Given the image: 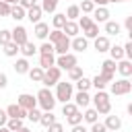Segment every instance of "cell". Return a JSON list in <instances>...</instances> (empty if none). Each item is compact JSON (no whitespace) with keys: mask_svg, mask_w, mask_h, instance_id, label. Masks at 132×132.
I'll return each mask as SVG.
<instances>
[{"mask_svg":"<svg viewBox=\"0 0 132 132\" xmlns=\"http://www.w3.org/2000/svg\"><path fill=\"white\" fill-rule=\"evenodd\" d=\"M91 101H93V105H95V109H97L99 116H109V111H111L109 93H105V91H97V93L91 97Z\"/></svg>","mask_w":132,"mask_h":132,"instance_id":"1","label":"cell"},{"mask_svg":"<svg viewBox=\"0 0 132 132\" xmlns=\"http://www.w3.org/2000/svg\"><path fill=\"white\" fill-rule=\"evenodd\" d=\"M35 97H37V107H41L43 111H54V107H56V97H54V93H52L47 87L39 89Z\"/></svg>","mask_w":132,"mask_h":132,"instance_id":"2","label":"cell"},{"mask_svg":"<svg viewBox=\"0 0 132 132\" xmlns=\"http://www.w3.org/2000/svg\"><path fill=\"white\" fill-rule=\"evenodd\" d=\"M54 97H56V101H60V103H68V101L74 97V93H72V82L60 80V82L56 85V93H54Z\"/></svg>","mask_w":132,"mask_h":132,"instance_id":"3","label":"cell"},{"mask_svg":"<svg viewBox=\"0 0 132 132\" xmlns=\"http://www.w3.org/2000/svg\"><path fill=\"white\" fill-rule=\"evenodd\" d=\"M60 76H62V70H60L58 66H52V68H47V70H45L41 85L50 89V87H54V85H58V82H60Z\"/></svg>","mask_w":132,"mask_h":132,"instance_id":"4","label":"cell"},{"mask_svg":"<svg viewBox=\"0 0 132 132\" xmlns=\"http://www.w3.org/2000/svg\"><path fill=\"white\" fill-rule=\"evenodd\" d=\"M56 66L60 68V70H70V68H74V66H78V60H76V56L74 54H64V56H58L56 58Z\"/></svg>","mask_w":132,"mask_h":132,"instance_id":"5","label":"cell"},{"mask_svg":"<svg viewBox=\"0 0 132 132\" xmlns=\"http://www.w3.org/2000/svg\"><path fill=\"white\" fill-rule=\"evenodd\" d=\"M116 70H118V62H116V60L107 58V60L101 62V76H103L107 82H113V74H116Z\"/></svg>","mask_w":132,"mask_h":132,"instance_id":"6","label":"cell"},{"mask_svg":"<svg viewBox=\"0 0 132 132\" xmlns=\"http://www.w3.org/2000/svg\"><path fill=\"white\" fill-rule=\"evenodd\" d=\"M109 91H111V95H126L132 91V82L128 78H120V80L109 85Z\"/></svg>","mask_w":132,"mask_h":132,"instance_id":"7","label":"cell"},{"mask_svg":"<svg viewBox=\"0 0 132 132\" xmlns=\"http://www.w3.org/2000/svg\"><path fill=\"white\" fill-rule=\"evenodd\" d=\"M10 35H12V41L21 47V45H25L27 41H29V35H27V29L23 27V25H16L12 31H10Z\"/></svg>","mask_w":132,"mask_h":132,"instance_id":"8","label":"cell"},{"mask_svg":"<svg viewBox=\"0 0 132 132\" xmlns=\"http://www.w3.org/2000/svg\"><path fill=\"white\" fill-rule=\"evenodd\" d=\"M16 103H19L25 111H29V109L37 107V97H35V95H29V93H21V95L16 97Z\"/></svg>","mask_w":132,"mask_h":132,"instance_id":"9","label":"cell"},{"mask_svg":"<svg viewBox=\"0 0 132 132\" xmlns=\"http://www.w3.org/2000/svg\"><path fill=\"white\" fill-rule=\"evenodd\" d=\"M91 16L95 19L97 25H99V23H107V21H109V10H107V6H95V10H93Z\"/></svg>","mask_w":132,"mask_h":132,"instance_id":"10","label":"cell"},{"mask_svg":"<svg viewBox=\"0 0 132 132\" xmlns=\"http://www.w3.org/2000/svg\"><path fill=\"white\" fill-rule=\"evenodd\" d=\"M68 50H70V37H68V35H64L60 41L54 43V54H58V56L68 54Z\"/></svg>","mask_w":132,"mask_h":132,"instance_id":"11","label":"cell"},{"mask_svg":"<svg viewBox=\"0 0 132 132\" xmlns=\"http://www.w3.org/2000/svg\"><path fill=\"white\" fill-rule=\"evenodd\" d=\"M74 99V103H76V107L80 109V107H89V103H91V95H89V91H76V95L72 97Z\"/></svg>","mask_w":132,"mask_h":132,"instance_id":"12","label":"cell"},{"mask_svg":"<svg viewBox=\"0 0 132 132\" xmlns=\"http://www.w3.org/2000/svg\"><path fill=\"white\" fill-rule=\"evenodd\" d=\"M70 47H72L74 52H85V50L89 47V39H87L85 35H82V37H80V35H76V37H72V39H70Z\"/></svg>","mask_w":132,"mask_h":132,"instance_id":"13","label":"cell"},{"mask_svg":"<svg viewBox=\"0 0 132 132\" xmlns=\"http://www.w3.org/2000/svg\"><path fill=\"white\" fill-rule=\"evenodd\" d=\"M93 41H95V50H97L99 54L109 52V47H111V41H109V37H107V35H99V37H95Z\"/></svg>","mask_w":132,"mask_h":132,"instance_id":"14","label":"cell"},{"mask_svg":"<svg viewBox=\"0 0 132 132\" xmlns=\"http://www.w3.org/2000/svg\"><path fill=\"white\" fill-rule=\"evenodd\" d=\"M6 113H8V118H19V120H25V118H27V111H25L19 103H10V105L6 107Z\"/></svg>","mask_w":132,"mask_h":132,"instance_id":"15","label":"cell"},{"mask_svg":"<svg viewBox=\"0 0 132 132\" xmlns=\"http://www.w3.org/2000/svg\"><path fill=\"white\" fill-rule=\"evenodd\" d=\"M33 33H35V37H37V39H45V37L50 35V25H47V23H43V21H39V23L33 27Z\"/></svg>","mask_w":132,"mask_h":132,"instance_id":"16","label":"cell"},{"mask_svg":"<svg viewBox=\"0 0 132 132\" xmlns=\"http://www.w3.org/2000/svg\"><path fill=\"white\" fill-rule=\"evenodd\" d=\"M12 68H14V72H16V74H27V72L31 70V64H29V60H27V58H19V60L12 64Z\"/></svg>","mask_w":132,"mask_h":132,"instance_id":"17","label":"cell"},{"mask_svg":"<svg viewBox=\"0 0 132 132\" xmlns=\"http://www.w3.org/2000/svg\"><path fill=\"white\" fill-rule=\"evenodd\" d=\"M41 14H43V10H41V6H39V4H35L33 8H29V10H27V19H29L33 25H37V23L41 21Z\"/></svg>","mask_w":132,"mask_h":132,"instance_id":"18","label":"cell"},{"mask_svg":"<svg viewBox=\"0 0 132 132\" xmlns=\"http://www.w3.org/2000/svg\"><path fill=\"white\" fill-rule=\"evenodd\" d=\"M103 124H105L107 130H113V132H118V130L122 128V120H120V116H107Z\"/></svg>","mask_w":132,"mask_h":132,"instance_id":"19","label":"cell"},{"mask_svg":"<svg viewBox=\"0 0 132 132\" xmlns=\"http://www.w3.org/2000/svg\"><path fill=\"white\" fill-rule=\"evenodd\" d=\"M118 72H120L124 78L132 76V62H130V60H126V58H124V60H120V62H118Z\"/></svg>","mask_w":132,"mask_h":132,"instance_id":"20","label":"cell"},{"mask_svg":"<svg viewBox=\"0 0 132 132\" xmlns=\"http://www.w3.org/2000/svg\"><path fill=\"white\" fill-rule=\"evenodd\" d=\"M62 31H64V35H68V37H76L78 31H80V27H78L76 21H66V25H64Z\"/></svg>","mask_w":132,"mask_h":132,"instance_id":"21","label":"cell"},{"mask_svg":"<svg viewBox=\"0 0 132 132\" xmlns=\"http://www.w3.org/2000/svg\"><path fill=\"white\" fill-rule=\"evenodd\" d=\"M10 19L23 21V19H27V10H25L21 4H14V6H10Z\"/></svg>","mask_w":132,"mask_h":132,"instance_id":"22","label":"cell"},{"mask_svg":"<svg viewBox=\"0 0 132 132\" xmlns=\"http://www.w3.org/2000/svg\"><path fill=\"white\" fill-rule=\"evenodd\" d=\"M82 122H87V124H95V122H99V113H97V109H95V107H87L85 113H82Z\"/></svg>","mask_w":132,"mask_h":132,"instance_id":"23","label":"cell"},{"mask_svg":"<svg viewBox=\"0 0 132 132\" xmlns=\"http://www.w3.org/2000/svg\"><path fill=\"white\" fill-rule=\"evenodd\" d=\"M27 74H29V78H31L33 82H41V80H43L45 70H43V68H39V66H31V70H29Z\"/></svg>","mask_w":132,"mask_h":132,"instance_id":"24","label":"cell"},{"mask_svg":"<svg viewBox=\"0 0 132 132\" xmlns=\"http://www.w3.org/2000/svg\"><path fill=\"white\" fill-rule=\"evenodd\" d=\"M52 66H56V58H54V54H47V56H39V68L47 70V68H52Z\"/></svg>","mask_w":132,"mask_h":132,"instance_id":"25","label":"cell"},{"mask_svg":"<svg viewBox=\"0 0 132 132\" xmlns=\"http://www.w3.org/2000/svg\"><path fill=\"white\" fill-rule=\"evenodd\" d=\"M66 14L64 12H56L54 16H52V25H54V29H64V25H66Z\"/></svg>","mask_w":132,"mask_h":132,"instance_id":"26","label":"cell"},{"mask_svg":"<svg viewBox=\"0 0 132 132\" xmlns=\"http://www.w3.org/2000/svg\"><path fill=\"white\" fill-rule=\"evenodd\" d=\"M109 56H111V60H116V62L124 60V45H111V47H109Z\"/></svg>","mask_w":132,"mask_h":132,"instance_id":"27","label":"cell"},{"mask_svg":"<svg viewBox=\"0 0 132 132\" xmlns=\"http://www.w3.org/2000/svg\"><path fill=\"white\" fill-rule=\"evenodd\" d=\"M64 14H66V19H68V21H76V19L80 16V8H78V4H70V6H68V10H66Z\"/></svg>","mask_w":132,"mask_h":132,"instance_id":"28","label":"cell"},{"mask_svg":"<svg viewBox=\"0 0 132 132\" xmlns=\"http://www.w3.org/2000/svg\"><path fill=\"white\" fill-rule=\"evenodd\" d=\"M4 47V56H8V58H14L19 52H21V47L14 43V41H10V43H6V45H2Z\"/></svg>","mask_w":132,"mask_h":132,"instance_id":"29","label":"cell"},{"mask_svg":"<svg viewBox=\"0 0 132 132\" xmlns=\"http://www.w3.org/2000/svg\"><path fill=\"white\" fill-rule=\"evenodd\" d=\"M21 54H23V58H31V56L37 54V47H35L31 41H27L25 45H21Z\"/></svg>","mask_w":132,"mask_h":132,"instance_id":"30","label":"cell"},{"mask_svg":"<svg viewBox=\"0 0 132 132\" xmlns=\"http://www.w3.org/2000/svg\"><path fill=\"white\" fill-rule=\"evenodd\" d=\"M54 122H56V116H54L52 111H41V120H39V124H41V126L50 128Z\"/></svg>","mask_w":132,"mask_h":132,"instance_id":"31","label":"cell"},{"mask_svg":"<svg viewBox=\"0 0 132 132\" xmlns=\"http://www.w3.org/2000/svg\"><path fill=\"white\" fill-rule=\"evenodd\" d=\"M120 23H116V21H107L105 23V33L107 35H120Z\"/></svg>","mask_w":132,"mask_h":132,"instance_id":"32","label":"cell"},{"mask_svg":"<svg viewBox=\"0 0 132 132\" xmlns=\"http://www.w3.org/2000/svg\"><path fill=\"white\" fill-rule=\"evenodd\" d=\"M85 76V72H82V66H74V68H70L68 70V78L72 80V82H76L78 78H82Z\"/></svg>","mask_w":132,"mask_h":132,"instance_id":"33","label":"cell"},{"mask_svg":"<svg viewBox=\"0 0 132 132\" xmlns=\"http://www.w3.org/2000/svg\"><path fill=\"white\" fill-rule=\"evenodd\" d=\"M91 85H93V87H95L97 91H105V87H107L109 82H107V80H105V78H103L101 74H97L95 78H91Z\"/></svg>","mask_w":132,"mask_h":132,"instance_id":"34","label":"cell"},{"mask_svg":"<svg viewBox=\"0 0 132 132\" xmlns=\"http://www.w3.org/2000/svg\"><path fill=\"white\" fill-rule=\"evenodd\" d=\"M41 10L43 12H56V8H58V0H41Z\"/></svg>","mask_w":132,"mask_h":132,"instance_id":"35","label":"cell"},{"mask_svg":"<svg viewBox=\"0 0 132 132\" xmlns=\"http://www.w3.org/2000/svg\"><path fill=\"white\" fill-rule=\"evenodd\" d=\"M6 128H8L10 132H16V130H21V128H23V120H19V118H8Z\"/></svg>","mask_w":132,"mask_h":132,"instance_id":"36","label":"cell"},{"mask_svg":"<svg viewBox=\"0 0 132 132\" xmlns=\"http://www.w3.org/2000/svg\"><path fill=\"white\" fill-rule=\"evenodd\" d=\"M78 8H80V12H82V14H93V10H95V4H93L91 0H82V2L78 4Z\"/></svg>","mask_w":132,"mask_h":132,"instance_id":"37","label":"cell"},{"mask_svg":"<svg viewBox=\"0 0 132 132\" xmlns=\"http://www.w3.org/2000/svg\"><path fill=\"white\" fill-rule=\"evenodd\" d=\"M82 33H85V37H87V39H95V37H99V25H97V23H93V25H91L89 29H85Z\"/></svg>","mask_w":132,"mask_h":132,"instance_id":"38","label":"cell"},{"mask_svg":"<svg viewBox=\"0 0 132 132\" xmlns=\"http://www.w3.org/2000/svg\"><path fill=\"white\" fill-rule=\"evenodd\" d=\"M74 111H78V107H76V103H72V101H68V103H62V116H72Z\"/></svg>","mask_w":132,"mask_h":132,"instance_id":"39","label":"cell"},{"mask_svg":"<svg viewBox=\"0 0 132 132\" xmlns=\"http://www.w3.org/2000/svg\"><path fill=\"white\" fill-rule=\"evenodd\" d=\"M66 122L70 124V126H78V124H82V111L78 109V111H74L72 116H68L66 118Z\"/></svg>","mask_w":132,"mask_h":132,"instance_id":"40","label":"cell"},{"mask_svg":"<svg viewBox=\"0 0 132 132\" xmlns=\"http://www.w3.org/2000/svg\"><path fill=\"white\" fill-rule=\"evenodd\" d=\"M76 23H78V27H80V29L85 31V29H89V27H91V25H93L95 21H93V19H91L89 14H82V16H78V21H76Z\"/></svg>","mask_w":132,"mask_h":132,"instance_id":"41","label":"cell"},{"mask_svg":"<svg viewBox=\"0 0 132 132\" xmlns=\"http://www.w3.org/2000/svg\"><path fill=\"white\" fill-rule=\"evenodd\" d=\"M37 52H39V56H47V54H54V43H50V41H43V43L37 47Z\"/></svg>","mask_w":132,"mask_h":132,"instance_id":"42","label":"cell"},{"mask_svg":"<svg viewBox=\"0 0 132 132\" xmlns=\"http://www.w3.org/2000/svg\"><path fill=\"white\" fill-rule=\"evenodd\" d=\"M74 85H76V89H78V91H89V89L93 87V85H91V78H87V76L78 78V80H76Z\"/></svg>","mask_w":132,"mask_h":132,"instance_id":"43","label":"cell"},{"mask_svg":"<svg viewBox=\"0 0 132 132\" xmlns=\"http://www.w3.org/2000/svg\"><path fill=\"white\" fill-rule=\"evenodd\" d=\"M27 120H29V122H33V124H37V122L41 120V111H39L37 107L29 109V111H27Z\"/></svg>","mask_w":132,"mask_h":132,"instance_id":"44","label":"cell"},{"mask_svg":"<svg viewBox=\"0 0 132 132\" xmlns=\"http://www.w3.org/2000/svg\"><path fill=\"white\" fill-rule=\"evenodd\" d=\"M64 37V31L62 29H52L50 31V43H56V41H60Z\"/></svg>","mask_w":132,"mask_h":132,"instance_id":"45","label":"cell"},{"mask_svg":"<svg viewBox=\"0 0 132 132\" xmlns=\"http://www.w3.org/2000/svg\"><path fill=\"white\" fill-rule=\"evenodd\" d=\"M10 41H12L10 31H8V29H2V31H0V45H6V43H10Z\"/></svg>","mask_w":132,"mask_h":132,"instance_id":"46","label":"cell"},{"mask_svg":"<svg viewBox=\"0 0 132 132\" xmlns=\"http://www.w3.org/2000/svg\"><path fill=\"white\" fill-rule=\"evenodd\" d=\"M89 132H107V128H105L103 122H95V124H91V130Z\"/></svg>","mask_w":132,"mask_h":132,"instance_id":"47","label":"cell"},{"mask_svg":"<svg viewBox=\"0 0 132 132\" xmlns=\"http://www.w3.org/2000/svg\"><path fill=\"white\" fill-rule=\"evenodd\" d=\"M0 16H10V4L0 0Z\"/></svg>","mask_w":132,"mask_h":132,"instance_id":"48","label":"cell"},{"mask_svg":"<svg viewBox=\"0 0 132 132\" xmlns=\"http://www.w3.org/2000/svg\"><path fill=\"white\" fill-rule=\"evenodd\" d=\"M124 58L132 62V41H128V43L124 45Z\"/></svg>","mask_w":132,"mask_h":132,"instance_id":"49","label":"cell"},{"mask_svg":"<svg viewBox=\"0 0 132 132\" xmlns=\"http://www.w3.org/2000/svg\"><path fill=\"white\" fill-rule=\"evenodd\" d=\"M47 132H64V126H62L60 122H54V124L47 128Z\"/></svg>","mask_w":132,"mask_h":132,"instance_id":"50","label":"cell"},{"mask_svg":"<svg viewBox=\"0 0 132 132\" xmlns=\"http://www.w3.org/2000/svg\"><path fill=\"white\" fill-rule=\"evenodd\" d=\"M19 4H21V6L25 8V10H29V8H33V6L37 4V0H21Z\"/></svg>","mask_w":132,"mask_h":132,"instance_id":"51","label":"cell"},{"mask_svg":"<svg viewBox=\"0 0 132 132\" xmlns=\"http://www.w3.org/2000/svg\"><path fill=\"white\" fill-rule=\"evenodd\" d=\"M6 122H8V113H6V109H0V128L6 126Z\"/></svg>","mask_w":132,"mask_h":132,"instance_id":"52","label":"cell"},{"mask_svg":"<svg viewBox=\"0 0 132 132\" xmlns=\"http://www.w3.org/2000/svg\"><path fill=\"white\" fill-rule=\"evenodd\" d=\"M6 85H8V76H6L4 72H0V89H4Z\"/></svg>","mask_w":132,"mask_h":132,"instance_id":"53","label":"cell"},{"mask_svg":"<svg viewBox=\"0 0 132 132\" xmlns=\"http://www.w3.org/2000/svg\"><path fill=\"white\" fill-rule=\"evenodd\" d=\"M124 27H126L128 31H132V12L126 16V21H124Z\"/></svg>","mask_w":132,"mask_h":132,"instance_id":"54","label":"cell"},{"mask_svg":"<svg viewBox=\"0 0 132 132\" xmlns=\"http://www.w3.org/2000/svg\"><path fill=\"white\" fill-rule=\"evenodd\" d=\"M72 132H89V130H87L82 124H78V126H72Z\"/></svg>","mask_w":132,"mask_h":132,"instance_id":"55","label":"cell"},{"mask_svg":"<svg viewBox=\"0 0 132 132\" xmlns=\"http://www.w3.org/2000/svg\"><path fill=\"white\" fill-rule=\"evenodd\" d=\"M91 2H93L95 6H107V4H109L107 0H91Z\"/></svg>","mask_w":132,"mask_h":132,"instance_id":"56","label":"cell"},{"mask_svg":"<svg viewBox=\"0 0 132 132\" xmlns=\"http://www.w3.org/2000/svg\"><path fill=\"white\" fill-rule=\"evenodd\" d=\"M4 2H6V4H10V6H14V4H19L21 0H4Z\"/></svg>","mask_w":132,"mask_h":132,"instance_id":"57","label":"cell"},{"mask_svg":"<svg viewBox=\"0 0 132 132\" xmlns=\"http://www.w3.org/2000/svg\"><path fill=\"white\" fill-rule=\"evenodd\" d=\"M16 132H31V130H29V128H25V126H23V128H21V130H16Z\"/></svg>","mask_w":132,"mask_h":132,"instance_id":"58","label":"cell"},{"mask_svg":"<svg viewBox=\"0 0 132 132\" xmlns=\"http://www.w3.org/2000/svg\"><path fill=\"white\" fill-rule=\"evenodd\" d=\"M128 113H130V118H132V103H128Z\"/></svg>","mask_w":132,"mask_h":132,"instance_id":"59","label":"cell"},{"mask_svg":"<svg viewBox=\"0 0 132 132\" xmlns=\"http://www.w3.org/2000/svg\"><path fill=\"white\" fill-rule=\"evenodd\" d=\"M0 132H10V130H8L6 126H2V128H0Z\"/></svg>","mask_w":132,"mask_h":132,"instance_id":"60","label":"cell"},{"mask_svg":"<svg viewBox=\"0 0 132 132\" xmlns=\"http://www.w3.org/2000/svg\"><path fill=\"white\" fill-rule=\"evenodd\" d=\"M107 2H128V0H107Z\"/></svg>","mask_w":132,"mask_h":132,"instance_id":"61","label":"cell"},{"mask_svg":"<svg viewBox=\"0 0 132 132\" xmlns=\"http://www.w3.org/2000/svg\"><path fill=\"white\" fill-rule=\"evenodd\" d=\"M128 37H130V39H128V41H132V31H128Z\"/></svg>","mask_w":132,"mask_h":132,"instance_id":"62","label":"cell"},{"mask_svg":"<svg viewBox=\"0 0 132 132\" xmlns=\"http://www.w3.org/2000/svg\"><path fill=\"white\" fill-rule=\"evenodd\" d=\"M130 82H132V80H130Z\"/></svg>","mask_w":132,"mask_h":132,"instance_id":"63","label":"cell"}]
</instances>
